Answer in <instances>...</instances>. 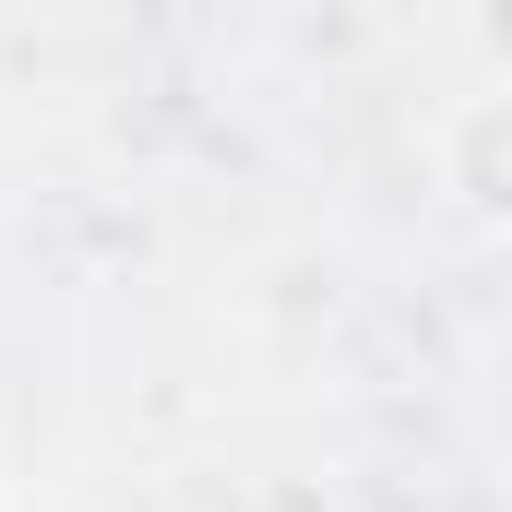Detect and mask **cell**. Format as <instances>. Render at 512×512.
I'll return each mask as SVG.
<instances>
[{"label": "cell", "instance_id": "1", "mask_svg": "<svg viewBox=\"0 0 512 512\" xmlns=\"http://www.w3.org/2000/svg\"><path fill=\"white\" fill-rule=\"evenodd\" d=\"M429 167H441V191H453L477 227H512V84L453 96L441 131H429Z\"/></svg>", "mask_w": 512, "mask_h": 512}]
</instances>
